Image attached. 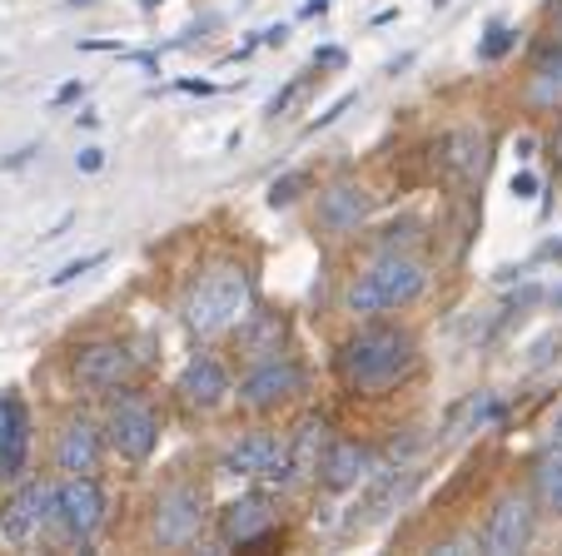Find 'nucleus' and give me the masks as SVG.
<instances>
[{
  "label": "nucleus",
  "mask_w": 562,
  "mask_h": 556,
  "mask_svg": "<svg viewBox=\"0 0 562 556\" xmlns=\"http://www.w3.org/2000/svg\"><path fill=\"white\" fill-rule=\"evenodd\" d=\"M443 159L453 174L483 179V169H488V139H483V129H453L443 139Z\"/></svg>",
  "instance_id": "18"
},
{
  "label": "nucleus",
  "mask_w": 562,
  "mask_h": 556,
  "mask_svg": "<svg viewBox=\"0 0 562 556\" xmlns=\"http://www.w3.org/2000/svg\"><path fill=\"white\" fill-rule=\"evenodd\" d=\"M245 314H249V273L245 269L204 273L200 284L190 288V298H184V324L200 338L229 333L234 324H245Z\"/></svg>",
  "instance_id": "1"
},
{
  "label": "nucleus",
  "mask_w": 562,
  "mask_h": 556,
  "mask_svg": "<svg viewBox=\"0 0 562 556\" xmlns=\"http://www.w3.org/2000/svg\"><path fill=\"white\" fill-rule=\"evenodd\" d=\"M75 164L86 169V174H95V169L105 164V149H80V155H75Z\"/></svg>",
  "instance_id": "28"
},
{
  "label": "nucleus",
  "mask_w": 562,
  "mask_h": 556,
  "mask_svg": "<svg viewBox=\"0 0 562 556\" xmlns=\"http://www.w3.org/2000/svg\"><path fill=\"white\" fill-rule=\"evenodd\" d=\"M175 388H180V398L190 402V408H220V402L229 398V373H224L220 358L200 353V358L184 363V373H180Z\"/></svg>",
  "instance_id": "11"
},
{
  "label": "nucleus",
  "mask_w": 562,
  "mask_h": 556,
  "mask_svg": "<svg viewBox=\"0 0 562 556\" xmlns=\"http://www.w3.org/2000/svg\"><path fill=\"white\" fill-rule=\"evenodd\" d=\"M538 497L552 512H562V442L538 457Z\"/></svg>",
  "instance_id": "21"
},
{
  "label": "nucleus",
  "mask_w": 562,
  "mask_h": 556,
  "mask_svg": "<svg viewBox=\"0 0 562 556\" xmlns=\"http://www.w3.org/2000/svg\"><path fill=\"white\" fill-rule=\"evenodd\" d=\"M498 398H493V393H473V398L463 402V412H458L453 418V432H468V428H488L493 418H498Z\"/></svg>",
  "instance_id": "23"
},
{
  "label": "nucleus",
  "mask_w": 562,
  "mask_h": 556,
  "mask_svg": "<svg viewBox=\"0 0 562 556\" xmlns=\"http://www.w3.org/2000/svg\"><path fill=\"white\" fill-rule=\"evenodd\" d=\"M558 31H562V5H558Z\"/></svg>",
  "instance_id": "33"
},
{
  "label": "nucleus",
  "mask_w": 562,
  "mask_h": 556,
  "mask_svg": "<svg viewBox=\"0 0 562 556\" xmlns=\"http://www.w3.org/2000/svg\"><path fill=\"white\" fill-rule=\"evenodd\" d=\"M31 452V418L21 398H0V477H21Z\"/></svg>",
  "instance_id": "13"
},
{
  "label": "nucleus",
  "mask_w": 562,
  "mask_h": 556,
  "mask_svg": "<svg viewBox=\"0 0 562 556\" xmlns=\"http://www.w3.org/2000/svg\"><path fill=\"white\" fill-rule=\"evenodd\" d=\"M284 35H289L284 25H274V31H265V45H284Z\"/></svg>",
  "instance_id": "31"
},
{
  "label": "nucleus",
  "mask_w": 562,
  "mask_h": 556,
  "mask_svg": "<svg viewBox=\"0 0 562 556\" xmlns=\"http://www.w3.org/2000/svg\"><path fill=\"white\" fill-rule=\"evenodd\" d=\"M513 194H522V200H528V194H538V179H532V174H513Z\"/></svg>",
  "instance_id": "29"
},
{
  "label": "nucleus",
  "mask_w": 562,
  "mask_h": 556,
  "mask_svg": "<svg viewBox=\"0 0 562 556\" xmlns=\"http://www.w3.org/2000/svg\"><path fill=\"white\" fill-rule=\"evenodd\" d=\"M80 95H86V84H65V90H60V95H55V100H60V105H65V100H80Z\"/></svg>",
  "instance_id": "30"
},
{
  "label": "nucleus",
  "mask_w": 562,
  "mask_h": 556,
  "mask_svg": "<svg viewBox=\"0 0 562 556\" xmlns=\"http://www.w3.org/2000/svg\"><path fill=\"white\" fill-rule=\"evenodd\" d=\"M528 542H532V507H528V497H503V502L488 512V522H483L477 546H483L488 556H513V552H522Z\"/></svg>",
  "instance_id": "9"
},
{
  "label": "nucleus",
  "mask_w": 562,
  "mask_h": 556,
  "mask_svg": "<svg viewBox=\"0 0 562 556\" xmlns=\"http://www.w3.org/2000/svg\"><path fill=\"white\" fill-rule=\"evenodd\" d=\"M558 304H562V294H558Z\"/></svg>",
  "instance_id": "34"
},
{
  "label": "nucleus",
  "mask_w": 562,
  "mask_h": 556,
  "mask_svg": "<svg viewBox=\"0 0 562 556\" xmlns=\"http://www.w3.org/2000/svg\"><path fill=\"white\" fill-rule=\"evenodd\" d=\"M100 452H105V438H100L95 422H70L60 432V447H55V462H60V473L80 477V473H95L100 467Z\"/></svg>",
  "instance_id": "14"
},
{
  "label": "nucleus",
  "mask_w": 562,
  "mask_h": 556,
  "mask_svg": "<svg viewBox=\"0 0 562 556\" xmlns=\"http://www.w3.org/2000/svg\"><path fill=\"white\" fill-rule=\"evenodd\" d=\"M105 442L130 462H145L159 442V418L149 412V402L139 398H115L105 418Z\"/></svg>",
  "instance_id": "7"
},
{
  "label": "nucleus",
  "mask_w": 562,
  "mask_h": 556,
  "mask_svg": "<svg viewBox=\"0 0 562 556\" xmlns=\"http://www.w3.org/2000/svg\"><path fill=\"white\" fill-rule=\"evenodd\" d=\"M299 388H304V373H299L289 358H265V363H259L255 373L239 383V402L265 412V408H279V402H289Z\"/></svg>",
  "instance_id": "10"
},
{
  "label": "nucleus",
  "mask_w": 562,
  "mask_h": 556,
  "mask_svg": "<svg viewBox=\"0 0 562 556\" xmlns=\"http://www.w3.org/2000/svg\"><path fill=\"white\" fill-rule=\"evenodd\" d=\"M279 338H284L279 318H259V328L249 333V348H255V353H279Z\"/></svg>",
  "instance_id": "24"
},
{
  "label": "nucleus",
  "mask_w": 562,
  "mask_h": 556,
  "mask_svg": "<svg viewBox=\"0 0 562 556\" xmlns=\"http://www.w3.org/2000/svg\"><path fill=\"white\" fill-rule=\"evenodd\" d=\"M408 363H414V338L389 324L363 328V333H353L349 348H344V373H349L353 388H383V383H393L398 373H408Z\"/></svg>",
  "instance_id": "2"
},
{
  "label": "nucleus",
  "mask_w": 562,
  "mask_h": 556,
  "mask_svg": "<svg viewBox=\"0 0 562 556\" xmlns=\"http://www.w3.org/2000/svg\"><path fill=\"white\" fill-rule=\"evenodd\" d=\"M204 526V497L194 487H170L155 502V542L159 546H190Z\"/></svg>",
  "instance_id": "8"
},
{
  "label": "nucleus",
  "mask_w": 562,
  "mask_h": 556,
  "mask_svg": "<svg viewBox=\"0 0 562 556\" xmlns=\"http://www.w3.org/2000/svg\"><path fill=\"white\" fill-rule=\"evenodd\" d=\"M55 526V483H25L11 502L0 507V536L11 546L41 542Z\"/></svg>",
  "instance_id": "6"
},
{
  "label": "nucleus",
  "mask_w": 562,
  "mask_h": 556,
  "mask_svg": "<svg viewBox=\"0 0 562 556\" xmlns=\"http://www.w3.org/2000/svg\"><path fill=\"white\" fill-rule=\"evenodd\" d=\"M75 373L86 388H120L130 378V348L120 343H90L86 353L75 358Z\"/></svg>",
  "instance_id": "15"
},
{
  "label": "nucleus",
  "mask_w": 562,
  "mask_h": 556,
  "mask_svg": "<svg viewBox=\"0 0 562 556\" xmlns=\"http://www.w3.org/2000/svg\"><path fill=\"white\" fill-rule=\"evenodd\" d=\"M100 522H105V492H100L95 477L80 473V477L55 483V526L70 542H90L100 532Z\"/></svg>",
  "instance_id": "5"
},
{
  "label": "nucleus",
  "mask_w": 562,
  "mask_h": 556,
  "mask_svg": "<svg viewBox=\"0 0 562 556\" xmlns=\"http://www.w3.org/2000/svg\"><path fill=\"white\" fill-rule=\"evenodd\" d=\"M408 483H414V473H383L379 483L369 487V497H363V512H359V522H379V517H389V512H398V502H404V492H408Z\"/></svg>",
  "instance_id": "20"
},
{
  "label": "nucleus",
  "mask_w": 562,
  "mask_h": 556,
  "mask_svg": "<svg viewBox=\"0 0 562 556\" xmlns=\"http://www.w3.org/2000/svg\"><path fill=\"white\" fill-rule=\"evenodd\" d=\"M269 526H274V507H269V497H239V502H229L220 512V532L224 542H255V536H265Z\"/></svg>",
  "instance_id": "16"
},
{
  "label": "nucleus",
  "mask_w": 562,
  "mask_h": 556,
  "mask_svg": "<svg viewBox=\"0 0 562 556\" xmlns=\"http://www.w3.org/2000/svg\"><path fill=\"white\" fill-rule=\"evenodd\" d=\"M229 477H265V483H279V487H294V462H289V442L269 438V432H249L239 438L220 462Z\"/></svg>",
  "instance_id": "4"
},
{
  "label": "nucleus",
  "mask_w": 562,
  "mask_h": 556,
  "mask_svg": "<svg viewBox=\"0 0 562 556\" xmlns=\"http://www.w3.org/2000/svg\"><path fill=\"white\" fill-rule=\"evenodd\" d=\"M95 263H105V253H90V259H75V263H65L60 273H50V284L60 288V284H75V279H80V273H90L95 269Z\"/></svg>",
  "instance_id": "27"
},
{
  "label": "nucleus",
  "mask_w": 562,
  "mask_h": 556,
  "mask_svg": "<svg viewBox=\"0 0 562 556\" xmlns=\"http://www.w3.org/2000/svg\"><path fill=\"white\" fill-rule=\"evenodd\" d=\"M329 452V428L318 418H304L289 442V462H294V477H318V462Z\"/></svg>",
  "instance_id": "19"
},
{
  "label": "nucleus",
  "mask_w": 562,
  "mask_h": 556,
  "mask_svg": "<svg viewBox=\"0 0 562 556\" xmlns=\"http://www.w3.org/2000/svg\"><path fill=\"white\" fill-rule=\"evenodd\" d=\"M552 438L562 442V408H558V418H552Z\"/></svg>",
  "instance_id": "32"
},
{
  "label": "nucleus",
  "mask_w": 562,
  "mask_h": 556,
  "mask_svg": "<svg viewBox=\"0 0 562 556\" xmlns=\"http://www.w3.org/2000/svg\"><path fill=\"white\" fill-rule=\"evenodd\" d=\"M532 100L548 110H562V50L538 65V75H532Z\"/></svg>",
  "instance_id": "22"
},
{
  "label": "nucleus",
  "mask_w": 562,
  "mask_h": 556,
  "mask_svg": "<svg viewBox=\"0 0 562 556\" xmlns=\"http://www.w3.org/2000/svg\"><path fill=\"white\" fill-rule=\"evenodd\" d=\"M369 473H373V452L359 447V442H329V452L318 462V477L334 492H349V487L369 483Z\"/></svg>",
  "instance_id": "12"
},
{
  "label": "nucleus",
  "mask_w": 562,
  "mask_h": 556,
  "mask_svg": "<svg viewBox=\"0 0 562 556\" xmlns=\"http://www.w3.org/2000/svg\"><path fill=\"white\" fill-rule=\"evenodd\" d=\"M299 190H304V174H284V179H274V184H269V204H274V209H284V204H294V200H299Z\"/></svg>",
  "instance_id": "25"
},
{
  "label": "nucleus",
  "mask_w": 562,
  "mask_h": 556,
  "mask_svg": "<svg viewBox=\"0 0 562 556\" xmlns=\"http://www.w3.org/2000/svg\"><path fill=\"white\" fill-rule=\"evenodd\" d=\"M508 45H513L508 25H488V41L477 45V55H483V60H498V55H508Z\"/></svg>",
  "instance_id": "26"
},
{
  "label": "nucleus",
  "mask_w": 562,
  "mask_h": 556,
  "mask_svg": "<svg viewBox=\"0 0 562 556\" xmlns=\"http://www.w3.org/2000/svg\"><path fill=\"white\" fill-rule=\"evenodd\" d=\"M424 284H428V273L418 269L414 259L389 253V259H379L369 273H359V284L349 288V308L353 314H389V308L414 304V298L424 294Z\"/></svg>",
  "instance_id": "3"
},
{
  "label": "nucleus",
  "mask_w": 562,
  "mask_h": 556,
  "mask_svg": "<svg viewBox=\"0 0 562 556\" xmlns=\"http://www.w3.org/2000/svg\"><path fill=\"white\" fill-rule=\"evenodd\" d=\"M363 214H369V194L359 190V184H334V190H324V200H318V224L334 234H349L363 224Z\"/></svg>",
  "instance_id": "17"
}]
</instances>
